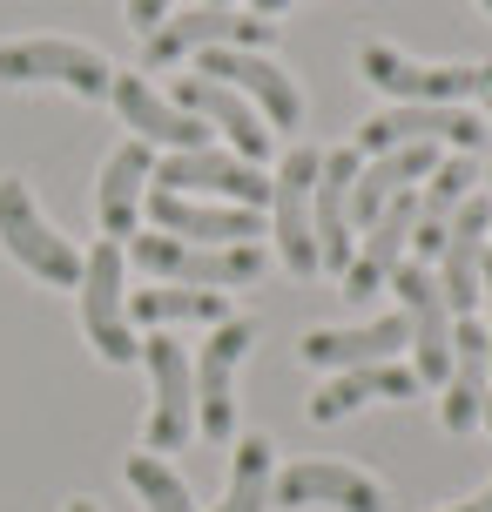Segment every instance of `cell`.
<instances>
[{"mask_svg":"<svg viewBox=\"0 0 492 512\" xmlns=\"http://www.w3.org/2000/svg\"><path fill=\"white\" fill-rule=\"evenodd\" d=\"M68 88L81 102H108V68L95 48H81V41H61V34H27V41H0V88Z\"/></svg>","mask_w":492,"mask_h":512,"instance_id":"obj_1","label":"cell"},{"mask_svg":"<svg viewBox=\"0 0 492 512\" xmlns=\"http://www.w3.org/2000/svg\"><path fill=\"white\" fill-rule=\"evenodd\" d=\"M129 256L162 283H182V290H236V283L263 277V250L257 243H230V250H209V243H182V236H135Z\"/></svg>","mask_w":492,"mask_h":512,"instance_id":"obj_2","label":"cell"},{"mask_svg":"<svg viewBox=\"0 0 492 512\" xmlns=\"http://www.w3.org/2000/svg\"><path fill=\"white\" fill-rule=\"evenodd\" d=\"M0 250L41 283H61V290L81 283V250L61 230H48V216L34 209L21 176H0Z\"/></svg>","mask_w":492,"mask_h":512,"instance_id":"obj_3","label":"cell"},{"mask_svg":"<svg viewBox=\"0 0 492 512\" xmlns=\"http://www.w3.org/2000/svg\"><path fill=\"white\" fill-rule=\"evenodd\" d=\"M81 331L95 344V358L108 364H129L142 358V337L129 331V297H122V243L102 236L95 250L81 256Z\"/></svg>","mask_w":492,"mask_h":512,"instance_id":"obj_4","label":"cell"},{"mask_svg":"<svg viewBox=\"0 0 492 512\" xmlns=\"http://www.w3.org/2000/svg\"><path fill=\"white\" fill-rule=\"evenodd\" d=\"M405 142H452L459 155H479L486 142V122L459 102H398L385 115L358 122V155H385V149H405Z\"/></svg>","mask_w":492,"mask_h":512,"instance_id":"obj_5","label":"cell"},{"mask_svg":"<svg viewBox=\"0 0 492 512\" xmlns=\"http://www.w3.org/2000/svg\"><path fill=\"white\" fill-rule=\"evenodd\" d=\"M317 149H290L277 182H270V236H277V263L290 277H317V223H311V196H317Z\"/></svg>","mask_w":492,"mask_h":512,"instance_id":"obj_6","label":"cell"},{"mask_svg":"<svg viewBox=\"0 0 492 512\" xmlns=\"http://www.w3.org/2000/svg\"><path fill=\"white\" fill-rule=\"evenodd\" d=\"M270 41V21H250L236 7H189V14H169L156 34H142V61L149 68H169V61H189V54L209 48H263Z\"/></svg>","mask_w":492,"mask_h":512,"instance_id":"obj_7","label":"cell"},{"mask_svg":"<svg viewBox=\"0 0 492 512\" xmlns=\"http://www.w3.org/2000/svg\"><path fill=\"white\" fill-rule=\"evenodd\" d=\"M391 290H398V310H405V324H412L418 384H445V371H452V304H445L432 263H398V270H391Z\"/></svg>","mask_w":492,"mask_h":512,"instance_id":"obj_8","label":"cell"},{"mask_svg":"<svg viewBox=\"0 0 492 512\" xmlns=\"http://www.w3.org/2000/svg\"><path fill=\"white\" fill-rule=\"evenodd\" d=\"M196 61H203V75H209V81L236 88L243 102L257 108L263 122H270V135H277V128H297V122H304V95H297V81H290L263 48H209V54H196Z\"/></svg>","mask_w":492,"mask_h":512,"instance_id":"obj_9","label":"cell"},{"mask_svg":"<svg viewBox=\"0 0 492 512\" xmlns=\"http://www.w3.org/2000/svg\"><path fill=\"white\" fill-rule=\"evenodd\" d=\"M149 189H176V196H216L236 209H270V176L243 155H216V149H189V155H162V169Z\"/></svg>","mask_w":492,"mask_h":512,"instance_id":"obj_10","label":"cell"},{"mask_svg":"<svg viewBox=\"0 0 492 512\" xmlns=\"http://www.w3.org/2000/svg\"><path fill=\"white\" fill-rule=\"evenodd\" d=\"M486 236H492V196L472 189L466 203L452 209V223H445V243H439V290L452 317H472L479 310V277H486Z\"/></svg>","mask_w":492,"mask_h":512,"instance_id":"obj_11","label":"cell"},{"mask_svg":"<svg viewBox=\"0 0 492 512\" xmlns=\"http://www.w3.org/2000/svg\"><path fill=\"white\" fill-rule=\"evenodd\" d=\"M142 364L156 378V411H149V452H176L196 438V371L169 337H142Z\"/></svg>","mask_w":492,"mask_h":512,"instance_id":"obj_12","label":"cell"},{"mask_svg":"<svg viewBox=\"0 0 492 512\" xmlns=\"http://www.w3.org/2000/svg\"><path fill=\"white\" fill-rule=\"evenodd\" d=\"M250 324L243 317H230V324H216V337L203 344V358L189 364L196 371V432L209 438H230L236 432V364H243V351H250Z\"/></svg>","mask_w":492,"mask_h":512,"instance_id":"obj_13","label":"cell"},{"mask_svg":"<svg viewBox=\"0 0 492 512\" xmlns=\"http://www.w3.org/2000/svg\"><path fill=\"white\" fill-rule=\"evenodd\" d=\"M364 155L358 149H331L317 162V196H311V223H317V270H351L358 236H351V182H358Z\"/></svg>","mask_w":492,"mask_h":512,"instance_id":"obj_14","label":"cell"},{"mask_svg":"<svg viewBox=\"0 0 492 512\" xmlns=\"http://www.w3.org/2000/svg\"><path fill=\"white\" fill-rule=\"evenodd\" d=\"M358 75L371 81V88L398 95V102H466L479 68H425V61H412V54H398L391 41H364Z\"/></svg>","mask_w":492,"mask_h":512,"instance_id":"obj_15","label":"cell"},{"mask_svg":"<svg viewBox=\"0 0 492 512\" xmlns=\"http://www.w3.org/2000/svg\"><path fill=\"white\" fill-rule=\"evenodd\" d=\"M149 216H156L162 236H182V243H209V250H230V243H257L263 216L236 203H196V196H176V189H149Z\"/></svg>","mask_w":492,"mask_h":512,"instance_id":"obj_16","label":"cell"},{"mask_svg":"<svg viewBox=\"0 0 492 512\" xmlns=\"http://www.w3.org/2000/svg\"><path fill=\"white\" fill-rule=\"evenodd\" d=\"M108 102H115V115L135 128V142H162L169 155L209 149V122L182 115L176 102H162V95H156L142 75H115V81H108Z\"/></svg>","mask_w":492,"mask_h":512,"instance_id":"obj_17","label":"cell"},{"mask_svg":"<svg viewBox=\"0 0 492 512\" xmlns=\"http://www.w3.org/2000/svg\"><path fill=\"white\" fill-rule=\"evenodd\" d=\"M277 506H337V512H385V486L364 479L358 465H324V459H304V465H284L277 472Z\"/></svg>","mask_w":492,"mask_h":512,"instance_id":"obj_18","label":"cell"},{"mask_svg":"<svg viewBox=\"0 0 492 512\" xmlns=\"http://www.w3.org/2000/svg\"><path fill=\"white\" fill-rule=\"evenodd\" d=\"M412 344V324H405V310H391L378 324H351V331H304L297 344V358L317 364V371H358V364H391L398 351Z\"/></svg>","mask_w":492,"mask_h":512,"instance_id":"obj_19","label":"cell"},{"mask_svg":"<svg viewBox=\"0 0 492 512\" xmlns=\"http://www.w3.org/2000/svg\"><path fill=\"white\" fill-rule=\"evenodd\" d=\"M486 371H492V358H486V324L479 317H452V371H445V405H439V418H445V432H472L479 418H486Z\"/></svg>","mask_w":492,"mask_h":512,"instance_id":"obj_20","label":"cell"},{"mask_svg":"<svg viewBox=\"0 0 492 512\" xmlns=\"http://www.w3.org/2000/svg\"><path fill=\"white\" fill-rule=\"evenodd\" d=\"M412 230H418V196L405 189V196H391V203L378 209V223H371V236H364V250L351 256V270H344V297H378V283H391V270H398L405 250H412Z\"/></svg>","mask_w":492,"mask_h":512,"instance_id":"obj_21","label":"cell"},{"mask_svg":"<svg viewBox=\"0 0 492 512\" xmlns=\"http://www.w3.org/2000/svg\"><path fill=\"white\" fill-rule=\"evenodd\" d=\"M176 108H182V115H196V122H209V128H223L243 162H257V155L270 149V128H263V115L243 102L236 88H223V81L182 75V81H176Z\"/></svg>","mask_w":492,"mask_h":512,"instance_id":"obj_22","label":"cell"},{"mask_svg":"<svg viewBox=\"0 0 492 512\" xmlns=\"http://www.w3.org/2000/svg\"><path fill=\"white\" fill-rule=\"evenodd\" d=\"M156 182V162H149V142H122V149L102 162V182H95V216H102V236H135V216H142V196Z\"/></svg>","mask_w":492,"mask_h":512,"instance_id":"obj_23","label":"cell"},{"mask_svg":"<svg viewBox=\"0 0 492 512\" xmlns=\"http://www.w3.org/2000/svg\"><path fill=\"white\" fill-rule=\"evenodd\" d=\"M439 169V142H405V149H385L378 162H364L358 182H351V230H371L378 223V209L391 203V196H405L418 176H432Z\"/></svg>","mask_w":492,"mask_h":512,"instance_id":"obj_24","label":"cell"},{"mask_svg":"<svg viewBox=\"0 0 492 512\" xmlns=\"http://www.w3.org/2000/svg\"><path fill=\"white\" fill-rule=\"evenodd\" d=\"M371 398H418V371H405V364H358V371H337L304 411H311V425H337V418H351V411L371 405Z\"/></svg>","mask_w":492,"mask_h":512,"instance_id":"obj_25","label":"cell"},{"mask_svg":"<svg viewBox=\"0 0 492 512\" xmlns=\"http://www.w3.org/2000/svg\"><path fill=\"white\" fill-rule=\"evenodd\" d=\"M135 324H230L223 290H182V283H156V290H135L129 297Z\"/></svg>","mask_w":492,"mask_h":512,"instance_id":"obj_26","label":"cell"},{"mask_svg":"<svg viewBox=\"0 0 492 512\" xmlns=\"http://www.w3.org/2000/svg\"><path fill=\"white\" fill-rule=\"evenodd\" d=\"M270 432L236 438V465H230V492L216 512H270Z\"/></svg>","mask_w":492,"mask_h":512,"instance_id":"obj_27","label":"cell"},{"mask_svg":"<svg viewBox=\"0 0 492 512\" xmlns=\"http://www.w3.org/2000/svg\"><path fill=\"white\" fill-rule=\"evenodd\" d=\"M129 486L149 499V512H196V506H189V486H182V479L156 459V452L129 459Z\"/></svg>","mask_w":492,"mask_h":512,"instance_id":"obj_28","label":"cell"},{"mask_svg":"<svg viewBox=\"0 0 492 512\" xmlns=\"http://www.w3.org/2000/svg\"><path fill=\"white\" fill-rule=\"evenodd\" d=\"M176 14V0H129V21H135V34H156L162 21Z\"/></svg>","mask_w":492,"mask_h":512,"instance_id":"obj_29","label":"cell"},{"mask_svg":"<svg viewBox=\"0 0 492 512\" xmlns=\"http://www.w3.org/2000/svg\"><path fill=\"white\" fill-rule=\"evenodd\" d=\"M479 304H486V358H492V250H486V277H479Z\"/></svg>","mask_w":492,"mask_h":512,"instance_id":"obj_30","label":"cell"},{"mask_svg":"<svg viewBox=\"0 0 492 512\" xmlns=\"http://www.w3.org/2000/svg\"><path fill=\"white\" fill-rule=\"evenodd\" d=\"M472 95H479V102H486V115H492V61L479 68V81H472Z\"/></svg>","mask_w":492,"mask_h":512,"instance_id":"obj_31","label":"cell"},{"mask_svg":"<svg viewBox=\"0 0 492 512\" xmlns=\"http://www.w3.org/2000/svg\"><path fill=\"white\" fill-rule=\"evenodd\" d=\"M445 512H492V486L479 492V499H466V506H445Z\"/></svg>","mask_w":492,"mask_h":512,"instance_id":"obj_32","label":"cell"},{"mask_svg":"<svg viewBox=\"0 0 492 512\" xmlns=\"http://www.w3.org/2000/svg\"><path fill=\"white\" fill-rule=\"evenodd\" d=\"M284 7H297V0H257V14H284Z\"/></svg>","mask_w":492,"mask_h":512,"instance_id":"obj_33","label":"cell"},{"mask_svg":"<svg viewBox=\"0 0 492 512\" xmlns=\"http://www.w3.org/2000/svg\"><path fill=\"white\" fill-rule=\"evenodd\" d=\"M68 512H95V506H88V499H75V506H68Z\"/></svg>","mask_w":492,"mask_h":512,"instance_id":"obj_34","label":"cell"},{"mask_svg":"<svg viewBox=\"0 0 492 512\" xmlns=\"http://www.w3.org/2000/svg\"><path fill=\"white\" fill-rule=\"evenodd\" d=\"M486 425H492V391H486Z\"/></svg>","mask_w":492,"mask_h":512,"instance_id":"obj_35","label":"cell"},{"mask_svg":"<svg viewBox=\"0 0 492 512\" xmlns=\"http://www.w3.org/2000/svg\"><path fill=\"white\" fill-rule=\"evenodd\" d=\"M479 7H486V14H492V0H479Z\"/></svg>","mask_w":492,"mask_h":512,"instance_id":"obj_36","label":"cell"},{"mask_svg":"<svg viewBox=\"0 0 492 512\" xmlns=\"http://www.w3.org/2000/svg\"><path fill=\"white\" fill-rule=\"evenodd\" d=\"M216 7H230V0H216Z\"/></svg>","mask_w":492,"mask_h":512,"instance_id":"obj_37","label":"cell"}]
</instances>
